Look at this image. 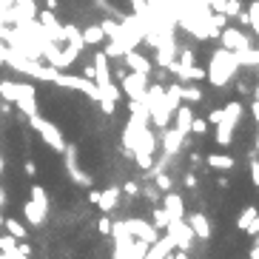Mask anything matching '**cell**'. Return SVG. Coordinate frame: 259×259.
Wrapping results in <instances>:
<instances>
[{
	"instance_id": "44dd1931",
	"label": "cell",
	"mask_w": 259,
	"mask_h": 259,
	"mask_svg": "<svg viewBox=\"0 0 259 259\" xmlns=\"http://www.w3.org/2000/svg\"><path fill=\"white\" fill-rule=\"evenodd\" d=\"M245 231H248V234H259V217H256V220H253V222H251V225H248Z\"/></svg>"
},
{
	"instance_id": "603a6c76",
	"label": "cell",
	"mask_w": 259,
	"mask_h": 259,
	"mask_svg": "<svg viewBox=\"0 0 259 259\" xmlns=\"http://www.w3.org/2000/svg\"><path fill=\"white\" fill-rule=\"evenodd\" d=\"M23 171H26L29 177H34V174H37V168H34V162H26V168H23Z\"/></svg>"
},
{
	"instance_id": "484cf974",
	"label": "cell",
	"mask_w": 259,
	"mask_h": 259,
	"mask_svg": "<svg viewBox=\"0 0 259 259\" xmlns=\"http://www.w3.org/2000/svg\"><path fill=\"white\" fill-rule=\"evenodd\" d=\"M3 202H6V194H3V188H0V208H3Z\"/></svg>"
},
{
	"instance_id": "d6986e66",
	"label": "cell",
	"mask_w": 259,
	"mask_h": 259,
	"mask_svg": "<svg viewBox=\"0 0 259 259\" xmlns=\"http://www.w3.org/2000/svg\"><path fill=\"white\" fill-rule=\"evenodd\" d=\"M157 185H160L162 191H168V188H171V180H168L165 174H157Z\"/></svg>"
},
{
	"instance_id": "cb8c5ba5",
	"label": "cell",
	"mask_w": 259,
	"mask_h": 259,
	"mask_svg": "<svg viewBox=\"0 0 259 259\" xmlns=\"http://www.w3.org/2000/svg\"><path fill=\"white\" fill-rule=\"evenodd\" d=\"M185 185H188V188H194V185H197V177L188 174V177H185Z\"/></svg>"
},
{
	"instance_id": "8992f818",
	"label": "cell",
	"mask_w": 259,
	"mask_h": 259,
	"mask_svg": "<svg viewBox=\"0 0 259 259\" xmlns=\"http://www.w3.org/2000/svg\"><path fill=\"white\" fill-rule=\"evenodd\" d=\"M174 251V242L171 239H157L154 245H148V253H145V259H168V253Z\"/></svg>"
},
{
	"instance_id": "3957f363",
	"label": "cell",
	"mask_w": 259,
	"mask_h": 259,
	"mask_svg": "<svg viewBox=\"0 0 259 259\" xmlns=\"http://www.w3.org/2000/svg\"><path fill=\"white\" fill-rule=\"evenodd\" d=\"M31 125L40 131V137L46 140V145H52L54 151H63L66 148V143H63V134H60V128H54L52 122H46V120H40L37 114H31Z\"/></svg>"
},
{
	"instance_id": "5b68a950",
	"label": "cell",
	"mask_w": 259,
	"mask_h": 259,
	"mask_svg": "<svg viewBox=\"0 0 259 259\" xmlns=\"http://www.w3.org/2000/svg\"><path fill=\"white\" fill-rule=\"evenodd\" d=\"M162 208L168 211L171 220H183V217H185V202H183L180 194H165V205H162Z\"/></svg>"
},
{
	"instance_id": "8fae6325",
	"label": "cell",
	"mask_w": 259,
	"mask_h": 259,
	"mask_svg": "<svg viewBox=\"0 0 259 259\" xmlns=\"http://www.w3.org/2000/svg\"><path fill=\"white\" fill-rule=\"evenodd\" d=\"M256 217H259V211H256V208H245V211L239 213V220H236L239 231H245V228H248V225H251L253 220H256Z\"/></svg>"
},
{
	"instance_id": "2e32d148",
	"label": "cell",
	"mask_w": 259,
	"mask_h": 259,
	"mask_svg": "<svg viewBox=\"0 0 259 259\" xmlns=\"http://www.w3.org/2000/svg\"><path fill=\"white\" fill-rule=\"evenodd\" d=\"M15 248H17L15 236H0V253H12Z\"/></svg>"
},
{
	"instance_id": "52a82bcc",
	"label": "cell",
	"mask_w": 259,
	"mask_h": 259,
	"mask_svg": "<svg viewBox=\"0 0 259 259\" xmlns=\"http://www.w3.org/2000/svg\"><path fill=\"white\" fill-rule=\"evenodd\" d=\"M120 194H122L120 188H106V191H103V194H100V199H97L100 211H103V213L114 211V208H117V202H120Z\"/></svg>"
},
{
	"instance_id": "ac0fdd59",
	"label": "cell",
	"mask_w": 259,
	"mask_h": 259,
	"mask_svg": "<svg viewBox=\"0 0 259 259\" xmlns=\"http://www.w3.org/2000/svg\"><path fill=\"white\" fill-rule=\"evenodd\" d=\"M122 191H125L128 197H137V194H140V185H137V183H125V188H122Z\"/></svg>"
},
{
	"instance_id": "9c48e42d",
	"label": "cell",
	"mask_w": 259,
	"mask_h": 259,
	"mask_svg": "<svg viewBox=\"0 0 259 259\" xmlns=\"http://www.w3.org/2000/svg\"><path fill=\"white\" fill-rule=\"evenodd\" d=\"M3 225H6V231H9V236H15L17 242L20 239H26L29 236V231H26V225L20 220H15V217H9V220H3Z\"/></svg>"
},
{
	"instance_id": "6da1fadb",
	"label": "cell",
	"mask_w": 259,
	"mask_h": 259,
	"mask_svg": "<svg viewBox=\"0 0 259 259\" xmlns=\"http://www.w3.org/2000/svg\"><path fill=\"white\" fill-rule=\"evenodd\" d=\"M168 239L174 242V248H180V251H188L191 242H194V231L188 228V222L171 220V222H168Z\"/></svg>"
},
{
	"instance_id": "83f0119b",
	"label": "cell",
	"mask_w": 259,
	"mask_h": 259,
	"mask_svg": "<svg viewBox=\"0 0 259 259\" xmlns=\"http://www.w3.org/2000/svg\"><path fill=\"white\" fill-rule=\"evenodd\" d=\"M0 225H3V217H0Z\"/></svg>"
},
{
	"instance_id": "30bf717a",
	"label": "cell",
	"mask_w": 259,
	"mask_h": 259,
	"mask_svg": "<svg viewBox=\"0 0 259 259\" xmlns=\"http://www.w3.org/2000/svg\"><path fill=\"white\" fill-rule=\"evenodd\" d=\"M69 174H71V180H74L77 185H85V188L92 185V177L85 174V171H80V168H77V162H74V151L69 154Z\"/></svg>"
},
{
	"instance_id": "7a4b0ae2",
	"label": "cell",
	"mask_w": 259,
	"mask_h": 259,
	"mask_svg": "<svg viewBox=\"0 0 259 259\" xmlns=\"http://www.w3.org/2000/svg\"><path fill=\"white\" fill-rule=\"evenodd\" d=\"M122 228L128 231L134 239H140V242H145V245H154L160 239V231L154 228V225H148V222H143V220H125Z\"/></svg>"
},
{
	"instance_id": "5bb4252c",
	"label": "cell",
	"mask_w": 259,
	"mask_h": 259,
	"mask_svg": "<svg viewBox=\"0 0 259 259\" xmlns=\"http://www.w3.org/2000/svg\"><path fill=\"white\" fill-rule=\"evenodd\" d=\"M208 165H211V168H222V171H225V168L234 165V160H231V157H220V154H211V157H208Z\"/></svg>"
},
{
	"instance_id": "d4e9b609",
	"label": "cell",
	"mask_w": 259,
	"mask_h": 259,
	"mask_svg": "<svg viewBox=\"0 0 259 259\" xmlns=\"http://www.w3.org/2000/svg\"><path fill=\"white\" fill-rule=\"evenodd\" d=\"M168 259H188V253H185V251H180L177 256H168Z\"/></svg>"
},
{
	"instance_id": "4316f807",
	"label": "cell",
	"mask_w": 259,
	"mask_h": 259,
	"mask_svg": "<svg viewBox=\"0 0 259 259\" xmlns=\"http://www.w3.org/2000/svg\"><path fill=\"white\" fill-rule=\"evenodd\" d=\"M0 174H3V157H0Z\"/></svg>"
},
{
	"instance_id": "ffe728a7",
	"label": "cell",
	"mask_w": 259,
	"mask_h": 259,
	"mask_svg": "<svg viewBox=\"0 0 259 259\" xmlns=\"http://www.w3.org/2000/svg\"><path fill=\"white\" fill-rule=\"evenodd\" d=\"M143 194H145V199H148V202H157V199H160V194H157V188H145Z\"/></svg>"
},
{
	"instance_id": "ba28073f",
	"label": "cell",
	"mask_w": 259,
	"mask_h": 259,
	"mask_svg": "<svg viewBox=\"0 0 259 259\" xmlns=\"http://www.w3.org/2000/svg\"><path fill=\"white\" fill-rule=\"evenodd\" d=\"M46 213L49 211H43V208H40L37 202H31V199L23 205V217H26L29 225H43V222H46Z\"/></svg>"
},
{
	"instance_id": "7402d4cb",
	"label": "cell",
	"mask_w": 259,
	"mask_h": 259,
	"mask_svg": "<svg viewBox=\"0 0 259 259\" xmlns=\"http://www.w3.org/2000/svg\"><path fill=\"white\" fill-rule=\"evenodd\" d=\"M251 174H253V183L259 185V162H253V165H251Z\"/></svg>"
},
{
	"instance_id": "f1b7e54d",
	"label": "cell",
	"mask_w": 259,
	"mask_h": 259,
	"mask_svg": "<svg viewBox=\"0 0 259 259\" xmlns=\"http://www.w3.org/2000/svg\"><path fill=\"white\" fill-rule=\"evenodd\" d=\"M0 259H6V256H3V253H0Z\"/></svg>"
},
{
	"instance_id": "4fadbf2b",
	"label": "cell",
	"mask_w": 259,
	"mask_h": 259,
	"mask_svg": "<svg viewBox=\"0 0 259 259\" xmlns=\"http://www.w3.org/2000/svg\"><path fill=\"white\" fill-rule=\"evenodd\" d=\"M168 222H171V217H168L165 208H154V228H168Z\"/></svg>"
},
{
	"instance_id": "277c9868",
	"label": "cell",
	"mask_w": 259,
	"mask_h": 259,
	"mask_svg": "<svg viewBox=\"0 0 259 259\" xmlns=\"http://www.w3.org/2000/svg\"><path fill=\"white\" fill-rule=\"evenodd\" d=\"M188 228L194 231V236H199V239H211V222H208L205 213H191Z\"/></svg>"
},
{
	"instance_id": "9a60e30c",
	"label": "cell",
	"mask_w": 259,
	"mask_h": 259,
	"mask_svg": "<svg viewBox=\"0 0 259 259\" xmlns=\"http://www.w3.org/2000/svg\"><path fill=\"white\" fill-rule=\"evenodd\" d=\"M177 120H180V122H177V131H183V134H185V131L191 128V122H194V120H191V111H188V108H183V111H180V117H177Z\"/></svg>"
},
{
	"instance_id": "e0dca14e",
	"label": "cell",
	"mask_w": 259,
	"mask_h": 259,
	"mask_svg": "<svg viewBox=\"0 0 259 259\" xmlns=\"http://www.w3.org/2000/svg\"><path fill=\"white\" fill-rule=\"evenodd\" d=\"M97 231H100V234H106V236H111V231H114V222L108 220V217H103V220L97 222Z\"/></svg>"
},
{
	"instance_id": "7c38bea8",
	"label": "cell",
	"mask_w": 259,
	"mask_h": 259,
	"mask_svg": "<svg viewBox=\"0 0 259 259\" xmlns=\"http://www.w3.org/2000/svg\"><path fill=\"white\" fill-rule=\"evenodd\" d=\"M31 202H37L43 211H49V197H46V191L40 188V185H31Z\"/></svg>"
}]
</instances>
